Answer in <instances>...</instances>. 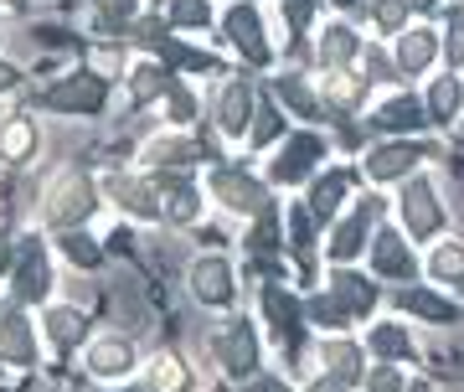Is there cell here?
<instances>
[{
    "instance_id": "cell-43",
    "label": "cell",
    "mask_w": 464,
    "mask_h": 392,
    "mask_svg": "<svg viewBox=\"0 0 464 392\" xmlns=\"http://www.w3.org/2000/svg\"><path fill=\"white\" fill-rule=\"evenodd\" d=\"M289 238H295V248L299 253H304V248H310V212H289Z\"/></svg>"
},
{
    "instance_id": "cell-11",
    "label": "cell",
    "mask_w": 464,
    "mask_h": 392,
    "mask_svg": "<svg viewBox=\"0 0 464 392\" xmlns=\"http://www.w3.org/2000/svg\"><path fill=\"white\" fill-rule=\"evenodd\" d=\"M36 140H42L36 119H32V114H11L5 124H0V161L26 165V161L36 155Z\"/></svg>"
},
{
    "instance_id": "cell-44",
    "label": "cell",
    "mask_w": 464,
    "mask_h": 392,
    "mask_svg": "<svg viewBox=\"0 0 464 392\" xmlns=\"http://www.w3.org/2000/svg\"><path fill=\"white\" fill-rule=\"evenodd\" d=\"M253 248H258V253H268V248H274V212H268V207H264V222H258V232H253Z\"/></svg>"
},
{
    "instance_id": "cell-14",
    "label": "cell",
    "mask_w": 464,
    "mask_h": 392,
    "mask_svg": "<svg viewBox=\"0 0 464 392\" xmlns=\"http://www.w3.org/2000/svg\"><path fill=\"white\" fill-rule=\"evenodd\" d=\"M264 310H268V320H274V330L284 336V346H295L299 341V320H304V310H299V299L284 284H268L264 289Z\"/></svg>"
},
{
    "instance_id": "cell-50",
    "label": "cell",
    "mask_w": 464,
    "mask_h": 392,
    "mask_svg": "<svg viewBox=\"0 0 464 392\" xmlns=\"http://www.w3.org/2000/svg\"><path fill=\"white\" fill-rule=\"evenodd\" d=\"M0 315H5V310H0Z\"/></svg>"
},
{
    "instance_id": "cell-31",
    "label": "cell",
    "mask_w": 464,
    "mask_h": 392,
    "mask_svg": "<svg viewBox=\"0 0 464 392\" xmlns=\"http://www.w3.org/2000/svg\"><path fill=\"white\" fill-rule=\"evenodd\" d=\"M356 52V36L346 32V26H331V32L320 36V57H325V67H341Z\"/></svg>"
},
{
    "instance_id": "cell-29",
    "label": "cell",
    "mask_w": 464,
    "mask_h": 392,
    "mask_svg": "<svg viewBox=\"0 0 464 392\" xmlns=\"http://www.w3.org/2000/svg\"><path fill=\"white\" fill-rule=\"evenodd\" d=\"M63 253L78 263V269H99L103 263V248L93 243V238H83L78 228H63Z\"/></svg>"
},
{
    "instance_id": "cell-10",
    "label": "cell",
    "mask_w": 464,
    "mask_h": 392,
    "mask_svg": "<svg viewBox=\"0 0 464 392\" xmlns=\"http://www.w3.org/2000/svg\"><path fill=\"white\" fill-rule=\"evenodd\" d=\"M217 357H222V367H227L232 377H248L253 367H258V336H253L248 320H237V326H232L227 336H222Z\"/></svg>"
},
{
    "instance_id": "cell-18",
    "label": "cell",
    "mask_w": 464,
    "mask_h": 392,
    "mask_svg": "<svg viewBox=\"0 0 464 392\" xmlns=\"http://www.w3.org/2000/svg\"><path fill=\"white\" fill-rule=\"evenodd\" d=\"M47 336L57 351H72V346L88 336V320L83 310H72V305H57V310H47Z\"/></svg>"
},
{
    "instance_id": "cell-24",
    "label": "cell",
    "mask_w": 464,
    "mask_h": 392,
    "mask_svg": "<svg viewBox=\"0 0 464 392\" xmlns=\"http://www.w3.org/2000/svg\"><path fill=\"white\" fill-rule=\"evenodd\" d=\"M382 124V130H418V124H423V109H418V98H392V103H382L377 114H372Z\"/></svg>"
},
{
    "instance_id": "cell-48",
    "label": "cell",
    "mask_w": 464,
    "mask_h": 392,
    "mask_svg": "<svg viewBox=\"0 0 464 392\" xmlns=\"http://www.w3.org/2000/svg\"><path fill=\"white\" fill-rule=\"evenodd\" d=\"M408 5H418V11H433V0H408Z\"/></svg>"
},
{
    "instance_id": "cell-4",
    "label": "cell",
    "mask_w": 464,
    "mask_h": 392,
    "mask_svg": "<svg viewBox=\"0 0 464 392\" xmlns=\"http://www.w3.org/2000/svg\"><path fill=\"white\" fill-rule=\"evenodd\" d=\"M402 222H408L413 238H433V232L444 228V207H439L429 181H408V191H402Z\"/></svg>"
},
{
    "instance_id": "cell-6",
    "label": "cell",
    "mask_w": 464,
    "mask_h": 392,
    "mask_svg": "<svg viewBox=\"0 0 464 392\" xmlns=\"http://www.w3.org/2000/svg\"><path fill=\"white\" fill-rule=\"evenodd\" d=\"M227 42L248 63H268V42H264V21H258V11L253 5H232L227 11Z\"/></svg>"
},
{
    "instance_id": "cell-9",
    "label": "cell",
    "mask_w": 464,
    "mask_h": 392,
    "mask_svg": "<svg viewBox=\"0 0 464 392\" xmlns=\"http://www.w3.org/2000/svg\"><path fill=\"white\" fill-rule=\"evenodd\" d=\"M88 372L103 377V382L130 377V372H134V346L119 341V336H109V341H93V346H88Z\"/></svg>"
},
{
    "instance_id": "cell-26",
    "label": "cell",
    "mask_w": 464,
    "mask_h": 392,
    "mask_svg": "<svg viewBox=\"0 0 464 392\" xmlns=\"http://www.w3.org/2000/svg\"><path fill=\"white\" fill-rule=\"evenodd\" d=\"M372 351H377L382 361H402V357H413V336L402 326H377L372 330Z\"/></svg>"
},
{
    "instance_id": "cell-20",
    "label": "cell",
    "mask_w": 464,
    "mask_h": 392,
    "mask_svg": "<svg viewBox=\"0 0 464 392\" xmlns=\"http://www.w3.org/2000/svg\"><path fill=\"white\" fill-rule=\"evenodd\" d=\"M382 212V201H366L362 217H351V222H341L331 238V259H356L362 253V228H366V217H377Z\"/></svg>"
},
{
    "instance_id": "cell-42",
    "label": "cell",
    "mask_w": 464,
    "mask_h": 392,
    "mask_svg": "<svg viewBox=\"0 0 464 392\" xmlns=\"http://www.w3.org/2000/svg\"><path fill=\"white\" fill-rule=\"evenodd\" d=\"M279 130H284L279 114H274V109H264V114H258V124H253V145H268V140H274Z\"/></svg>"
},
{
    "instance_id": "cell-8",
    "label": "cell",
    "mask_w": 464,
    "mask_h": 392,
    "mask_svg": "<svg viewBox=\"0 0 464 392\" xmlns=\"http://www.w3.org/2000/svg\"><path fill=\"white\" fill-rule=\"evenodd\" d=\"M325 155V145H320V134H295L289 145L279 150V161H274V181H299V176H310V165Z\"/></svg>"
},
{
    "instance_id": "cell-15",
    "label": "cell",
    "mask_w": 464,
    "mask_h": 392,
    "mask_svg": "<svg viewBox=\"0 0 464 392\" xmlns=\"http://www.w3.org/2000/svg\"><path fill=\"white\" fill-rule=\"evenodd\" d=\"M248 119H253V88L248 83H227V93H222V103H217V124H222V134H248Z\"/></svg>"
},
{
    "instance_id": "cell-23",
    "label": "cell",
    "mask_w": 464,
    "mask_h": 392,
    "mask_svg": "<svg viewBox=\"0 0 464 392\" xmlns=\"http://www.w3.org/2000/svg\"><path fill=\"white\" fill-rule=\"evenodd\" d=\"M464 109V83L459 78H439L429 93V119H439V124H449V119Z\"/></svg>"
},
{
    "instance_id": "cell-3",
    "label": "cell",
    "mask_w": 464,
    "mask_h": 392,
    "mask_svg": "<svg viewBox=\"0 0 464 392\" xmlns=\"http://www.w3.org/2000/svg\"><path fill=\"white\" fill-rule=\"evenodd\" d=\"M52 294V263L42 253V238H26L16 253V299L21 305H36Z\"/></svg>"
},
{
    "instance_id": "cell-38",
    "label": "cell",
    "mask_w": 464,
    "mask_h": 392,
    "mask_svg": "<svg viewBox=\"0 0 464 392\" xmlns=\"http://www.w3.org/2000/svg\"><path fill=\"white\" fill-rule=\"evenodd\" d=\"M150 382H155V387H186L181 361H176V357H160V361H155V372H150Z\"/></svg>"
},
{
    "instance_id": "cell-12",
    "label": "cell",
    "mask_w": 464,
    "mask_h": 392,
    "mask_svg": "<svg viewBox=\"0 0 464 392\" xmlns=\"http://www.w3.org/2000/svg\"><path fill=\"white\" fill-rule=\"evenodd\" d=\"M191 289L201 305H227L232 299V269L222 259H197L191 263Z\"/></svg>"
},
{
    "instance_id": "cell-27",
    "label": "cell",
    "mask_w": 464,
    "mask_h": 392,
    "mask_svg": "<svg viewBox=\"0 0 464 392\" xmlns=\"http://www.w3.org/2000/svg\"><path fill=\"white\" fill-rule=\"evenodd\" d=\"M341 196H346V176H341V171L320 176L315 186H310V212H315V217H331L335 207H341Z\"/></svg>"
},
{
    "instance_id": "cell-34",
    "label": "cell",
    "mask_w": 464,
    "mask_h": 392,
    "mask_svg": "<svg viewBox=\"0 0 464 392\" xmlns=\"http://www.w3.org/2000/svg\"><path fill=\"white\" fill-rule=\"evenodd\" d=\"M433 279H449V284H464V248H439L433 253Z\"/></svg>"
},
{
    "instance_id": "cell-2",
    "label": "cell",
    "mask_w": 464,
    "mask_h": 392,
    "mask_svg": "<svg viewBox=\"0 0 464 392\" xmlns=\"http://www.w3.org/2000/svg\"><path fill=\"white\" fill-rule=\"evenodd\" d=\"M103 93H109L103 78H93V73H72V78L42 88V109H52V114H99Z\"/></svg>"
},
{
    "instance_id": "cell-21",
    "label": "cell",
    "mask_w": 464,
    "mask_h": 392,
    "mask_svg": "<svg viewBox=\"0 0 464 392\" xmlns=\"http://www.w3.org/2000/svg\"><path fill=\"white\" fill-rule=\"evenodd\" d=\"M114 196H119V207H130L134 217H160L166 207L155 201V191H150L145 181H130V176H114Z\"/></svg>"
},
{
    "instance_id": "cell-28",
    "label": "cell",
    "mask_w": 464,
    "mask_h": 392,
    "mask_svg": "<svg viewBox=\"0 0 464 392\" xmlns=\"http://www.w3.org/2000/svg\"><path fill=\"white\" fill-rule=\"evenodd\" d=\"M166 83H170V73L166 67H134V78H130V98L134 103H150V98H166Z\"/></svg>"
},
{
    "instance_id": "cell-13",
    "label": "cell",
    "mask_w": 464,
    "mask_h": 392,
    "mask_svg": "<svg viewBox=\"0 0 464 392\" xmlns=\"http://www.w3.org/2000/svg\"><path fill=\"white\" fill-rule=\"evenodd\" d=\"M372 269L382 279H413V253H408V243L398 232H377L372 238Z\"/></svg>"
},
{
    "instance_id": "cell-16",
    "label": "cell",
    "mask_w": 464,
    "mask_h": 392,
    "mask_svg": "<svg viewBox=\"0 0 464 392\" xmlns=\"http://www.w3.org/2000/svg\"><path fill=\"white\" fill-rule=\"evenodd\" d=\"M351 382H362V351L346 341H331L325 346V377H320V387H351Z\"/></svg>"
},
{
    "instance_id": "cell-30",
    "label": "cell",
    "mask_w": 464,
    "mask_h": 392,
    "mask_svg": "<svg viewBox=\"0 0 464 392\" xmlns=\"http://www.w3.org/2000/svg\"><path fill=\"white\" fill-rule=\"evenodd\" d=\"M166 186H170V196H166V217L170 222H191V217H197V191H191V186H186V181H176V176H166Z\"/></svg>"
},
{
    "instance_id": "cell-33",
    "label": "cell",
    "mask_w": 464,
    "mask_h": 392,
    "mask_svg": "<svg viewBox=\"0 0 464 392\" xmlns=\"http://www.w3.org/2000/svg\"><path fill=\"white\" fill-rule=\"evenodd\" d=\"M212 5L207 0H170V26H207Z\"/></svg>"
},
{
    "instance_id": "cell-49",
    "label": "cell",
    "mask_w": 464,
    "mask_h": 392,
    "mask_svg": "<svg viewBox=\"0 0 464 392\" xmlns=\"http://www.w3.org/2000/svg\"><path fill=\"white\" fill-rule=\"evenodd\" d=\"M335 5H356V0H335Z\"/></svg>"
},
{
    "instance_id": "cell-7",
    "label": "cell",
    "mask_w": 464,
    "mask_h": 392,
    "mask_svg": "<svg viewBox=\"0 0 464 392\" xmlns=\"http://www.w3.org/2000/svg\"><path fill=\"white\" fill-rule=\"evenodd\" d=\"M212 191L227 201L232 212H264V207H268L264 186H258L253 176H243V171H217V176H212Z\"/></svg>"
},
{
    "instance_id": "cell-37",
    "label": "cell",
    "mask_w": 464,
    "mask_h": 392,
    "mask_svg": "<svg viewBox=\"0 0 464 392\" xmlns=\"http://www.w3.org/2000/svg\"><path fill=\"white\" fill-rule=\"evenodd\" d=\"M325 93H331V103H341V109H346V103H356V93H362V88H356L351 78H341V67H331V73H325Z\"/></svg>"
},
{
    "instance_id": "cell-35",
    "label": "cell",
    "mask_w": 464,
    "mask_h": 392,
    "mask_svg": "<svg viewBox=\"0 0 464 392\" xmlns=\"http://www.w3.org/2000/svg\"><path fill=\"white\" fill-rule=\"evenodd\" d=\"M279 98H289V103H295L304 119H325V114H320V103L304 93V83H295V78H279Z\"/></svg>"
},
{
    "instance_id": "cell-25",
    "label": "cell",
    "mask_w": 464,
    "mask_h": 392,
    "mask_svg": "<svg viewBox=\"0 0 464 392\" xmlns=\"http://www.w3.org/2000/svg\"><path fill=\"white\" fill-rule=\"evenodd\" d=\"M433 63V32H408L398 42V67L402 73H423Z\"/></svg>"
},
{
    "instance_id": "cell-45",
    "label": "cell",
    "mask_w": 464,
    "mask_h": 392,
    "mask_svg": "<svg viewBox=\"0 0 464 392\" xmlns=\"http://www.w3.org/2000/svg\"><path fill=\"white\" fill-rule=\"evenodd\" d=\"M16 83H21V67H16V63H5V57H0V93H11Z\"/></svg>"
},
{
    "instance_id": "cell-47",
    "label": "cell",
    "mask_w": 464,
    "mask_h": 392,
    "mask_svg": "<svg viewBox=\"0 0 464 392\" xmlns=\"http://www.w3.org/2000/svg\"><path fill=\"white\" fill-rule=\"evenodd\" d=\"M5 263H11V248H5V232H0V269H5Z\"/></svg>"
},
{
    "instance_id": "cell-22",
    "label": "cell",
    "mask_w": 464,
    "mask_h": 392,
    "mask_svg": "<svg viewBox=\"0 0 464 392\" xmlns=\"http://www.w3.org/2000/svg\"><path fill=\"white\" fill-rule=\"evenodd\" d=\"M402 310H413L418 320H433V326L459 320V310H454L449 299H439V294H429V289H408V294H402Z\"/></svg>"
},
{
    "instance_id": "cell-40",
    "label": "cell",
    "mask_w": 464,
    "mask_h": 392,
    "mask_svg": "<svg viewBox=\"0 0 464 392\" xmlns=\"http://www.w3.org/2000/svg\"><path fill=\"white\" fill-rule=\"evenodd\" d=\"M93 5H99L103 26H124V21L134 16V5H140V0H93Z\"/></svg>"
},
{
    "instance_id": "cell-19",
    "label": "cell",
    "mask_w": 464,
    "mask_h": 392,
    "mask_svg": "<svg viewBox=\"0 0 464 392\" xmlns=\"http://www.w3.org/2000/svg\"><path fill=\"white\" fill-rule=\"evenodd\" d=\"M331 294L346 305L351 315H366L372 305H377V289H372L362 274H346V269H341V274H331Z\"/></svg>"
},
{
    "instance_id": "cell-5",
    "label": "cell",
    "mask_w": 464,
    "mask_h": 392,
    "mask_svg": "<svg viewBox=\"0 0 464 392\" xmlns=\"http://www.w3.org/2000/svg\"><path fill=\"white\" fill-rule=\"evenodd\" d=\"M0 361H11V367H21V372L36 367V330L21 310L0 315Z\"/></svg>"
},
{
    "instance_id": "cell-36",
    "label": "cell",
    "mask_w": 464,
    "mask_h": 392,
    "mask_svg": "<svg viewBox=\"0 0 464 392\" xmlns=\"http://www.w3.org/2000/svg\"><path fill=\"white\" fill-rule=\"evenodd\" d=\"M372 16H377L382 32H402V21H408V0H377Z\"/></svg>"
},
{
    "instance_id": "cell-17",
    "label": "cell",
    "mask_w": 464,
    "mask_h": 392,
    "mask_svg": "<svg viewBox=\"0 0 464 392\" xmlns=\"http://www.w3.org/2000/svg\"><path fill=\"white\" fill-rule=\"evenodd\" d=\"M418 155H423V150H413V145H382V150H372V155H366V176H372V181L408 176V171L418 165Z\"/></svg>"
},
{
    "instance_id": "cell-1",
    "label": "cell",
    "mask_w": 464,
    "mask_h": 392,
    "mask_svg": "<svg viewBox=\"0 0 464 392\" xmlns=\"http://www.w3.org/2000/svg\"><path fill=\"white\" fill-rule=\"evenodd\" d=\"M93 207H99V196H93V181L83 176V171H63V176L52 181L47 201H42V222L47 228H78V222H88L93 217Z\"/></svg>"
},
{
    "instance_id": "cell-46",
    "label": "cell",
    "mask_w": 464,
    "mask_h": 392,
    "mask_svg": "<svg viewBox=\"0 0 464 392\" xmlns=\"http://www.w3.org/2000/svg\"><path fill=\"white\" fill-rule=\"evenodd\" d=\"M372 387H402V377L392 372V367H377V372H372Z\"/></svg>"
},
{
    "instance_id": "cell-39",
    "label": "cell",
    "mask_w": 464,
    "mask_h": 392,
    "mask_svg": "<svg viewBox=\"0 0 464 392\" xmlns=\"http://www.w3.org/2000/svg\"><path fill=\"white\" fill-rule=\"evenodd\" d=\"M166 98H170V119H176V124H186V119L197 114V103H191V93H186V88H181L176 78L166 83Z\"/></svg>"
},
{
    "instance_id": "cell-41",
    "label": "cell",
    "mask_w": 464,
    "mask_h": 392,
    "mask_svg": "<svg viewBox=\"0 0 464 392\" xmlns=\"http://www.w3.org/2000/svg\"><path fill=\"white\" fill-rule=\"evenodd\" d=\"M444 52H449V63H464V11H454V16H449V42H444Z\"/></svg>"
},
{
    "instance_id": "cell-32",
    "label": "cell",
    "mask_w": 464,
    "mask_h": 392,
    "mask_svg": "<svg viewBox=\"0 0 464 392\" xmlns=\"http://www.w3.org/2000/svg\"><path fill=\"white\" fill-rule=\"evenodd\" d=\"M197 155H201V150H197V145H186V140H160L150 161H155V165H166V171H181V165H191Z\"/></svg>"
}]
</instances>
